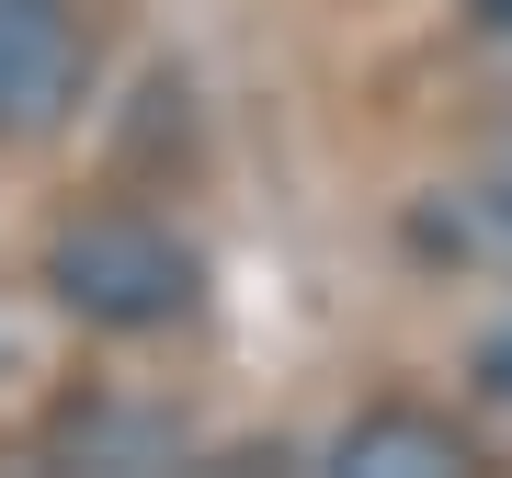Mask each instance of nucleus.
I'll return each instance as SVG.
<instances>
[{
    "label": "nucleus",
    "instance_id": "obj_1",
    "mask_svg": "<svg viewBox=\"0 0 512 478\" xmlns=\"http://www.w3.org/2000/svg\"><path fill=\"white\" fill-rule=\"evenodd\" d=\"M46 296H57V319H80L103 342H148V331H183L205 308V262L183 228L103 205V217H69L46 239Z\"/></svg>",
    "mask_w": 512,
    "mask_h": 478
},
{
    "label": "nucleus",
    "instance_id": "obj_4",
    "mask_svg": "<svg viewBox=\"0 0 512 478\" xmlns=\"http://www.w3.org/2000/svg\"><path fill=\"white\" fill-rule=\"evenodd\" d=\"M467 399H478V410H501V422H512V308H501L490 331L467 342Z\"/></svg>",
    "mask_w": 512,
    "mask_h": 478
},
{
    "label": "nucleus",
    "instance_id": "obj_2",
    "mask_svg": "<svg viewBox=\"0 0 512 478\" xmlns=\"http://www.w3.org/2000/svg\"><path fill=\"white\" fill-rule=\"evenodd\" d=\"M92 103V23L80 0H0V148H46Z\"/></svg>",
    "mask_w": 512,
    "mask_h": 478
},
{
    "label": "nucleus",
    "instance_id": "obj_5",
    "mask_svg": "<svg viewBox=\"0 0 512 478\" xmlns=\"http://www.w3.org/2000/svg\"><path fill=\"white\" fill-rule=\"evenodd\" d=\"M478 217H490V239L512 251V137L490 148V171H478Z\"/></svg>",
    "mask_w": 512,
    "mask_h": 478
},
{
    "label": "nucleus",
    "instance_id": "obj_3",
    "mask_svg": "<svg viewBox=\"0 0 512 478\" xmlns=\"http://www.w3.org/2000/svg\"><path fill=\"white\" fill-rule=\"evenodd\" d=\"M330 467L342 478H467L478 433L444 422V410H421V399H376V410H353L330 433Z\"/></svg>",
    "mask_w": 512,
    "mask_h": 478
},
{
    "label": "nucleus",
    "instance_id": "obj_6",
    "mask_svg": "<svg viewBox=\"0 0 512 478\" xmlns=\"http://www.w3.org/2000/svg\"><path fill=\"white\" fill-rule=\"evenodd\" d=\"M467 35H512V0H467Z\"/></svg>",
    "mask_w": 512,
    "mask_h": 478
}]
</instances>
